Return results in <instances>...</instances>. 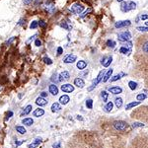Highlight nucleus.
<instances>
[{
    "instance_id": "nucleus-57",
    "label": "nucleus",
    "mask_w": 148,
    "mask_h": 148,
    "mask_svg": "<svg viewBox=\"0 0 148 148\" xmlns=\"http://www.w3.org/2000/svg\"><path fill=\"white\" fill-rule=\"evenodd\" d=\"M77 120H78V121H83V117H81V116H77Z\"/></svg>"
},
{
    "instance_id": "nucleus-52",
    "label": "nucleus",
    "mask_w": 148,
    "mask_h": 148,
    "mask_svg": "<svg viewBox=\"0 0 148 148\" xmlns=\"http://www.w3.org/2000/svg\"><path fill=\"white\" fill-rule=\"evenodd\" d=\"M14 40H15V37H12V38H11L9 40H7V43H6V44H7V45H10V44H11V43H12Z\"/></svg>"
},
{
    "instance_id": "nucleus-56",
    "label": "nucleus",
    "mask_w": 148,
    "mask_h": 148,
    "mask_svg": "<svg viewBox=\"0 0 148 148\" xmlns=\"http://www.w3.org/2000/svg\"><path fill=\"white\" fill-rule=\"evenodd\" d=\"M23 24H25V20L21 19V20H20V22L18 23V25H19V26H21V25H23Z\"/></svg>"
},
{
    "instance_id": "nucleus-8",
    "label": "nucleus",
    "mask_w": 148,
    "mask_h": 148,
    "mask_svg": "<svg viewBox=\"0 0 148 148\" xmlns=\"http://www.w3.org/2000/svg\"><path fill=\"white\" fill-rule=\"evenodd\" d=\"M49 103V101H46V99L45 98H43V97H38L36 100V104L38 106H40V107H43V106H45V105H48Z\"/></svg>"
},
{
    "instance_id": "nucleus-15",
    "label": "nucleus",
    "mask_w": 148,
    "mask_h": 148,
    "mask_svg": "<svg viewBox=\"0 0 148 148\" xmlns=\"http://www.w3.org/2000/svg\"><path fill=\"white\" fill-rule=\"evenodd\" d=\"M109 91L113 93V94L117 95V94H121V92H122V89H121V87H111V88H109Z\"/></svg>"
},
{
    "instance_id": "nucleus-60",
    "label": "nucleus",
    "mask_w": 148,
    "mask_h": 148,
    "mask_svg": "<svg viewBox=\"0 0 148 148\" xmlns=\"http://www.w3.org/2000/svg\"><path fill=\"white\" fill-rule=\"evenodd\" d=\"M146 26H148V22H146Z\"/></svg>"
},
{
    "instance_id": "nucleus-35",
    "label": "nucleus",
    "mask_w": 148,
    "mask_h": 148,
    "mask_svg": "<svg viewBox=\"0 0 148 148\" xmlns=\"http://www.w3.org/2000/svg\"><path fill=\"white\" fill-rule=\"evenodd\" d=\"M136 99L138 100L139 102H140V101H143V100L146 99V95L145 94H138L137 95V97H136Z\"/></svg>"
},
{
    "instance_id": "nucleus-28",
    "label": "nucleus",
    "mask_w": 148,
    "mask_h": 148,
    "mask_svg": "<svg viewBox=\"0 0 148 148\" xmlns=\"http://www.w3.org/2000/svg\"><path fill=\"white\" fill-rule=\"evenodd\" d=\"M128 86H129V88L132 90V91H134V90L137 88V83L134 82V81H129V82H128Z\"/></svg>"
},
{
    "instance_id": "nucleus-12",
    "label": "nucleus",
    "mask_w": 148,
    "mask_h": 148,
    "mask_svg": "<svg viewBox=\"0 0 148 148\" xmlns=\"http://www.w3.org/2000/svg\"><path fill=\"white\" fill-rule=\"evenodd\" d=\"M49 93H51L54 96H56V95L58 94V88L56 87V85H54V84H50L49 87Z\"/></svg>"
},
{
    "instance_id": "nucleus-13",
    "label": "nucleus",
    "mask_w": 148,
    "mask_h": 148,
    "mask_svg": "<svg viewBox=\"0 0 148 148\" xmlns=\"http://www.w3.org/2000/svg\"><path fill=\"white\" fill-rule=\"evenodd\" d=\"M44 115H45V111H44L43 109H37V110H35L34 113H33V116L36 117H43Z\"/></svg>"
},
{
    "instance_id": "nucleus-29",
    "label": "nucleus",
    "mask_w": 148,
    "mask_h": 148,
    "mask_svg": "<svg viewBox=\"0 0 148 148\" xmlns=\"http://www.w3.org/2000/svg\"><path fill=\"white\" fill-rule=\"evenodd\" d=\"M120 52L123 54H130V49H126L125 46H121L120 49Z\"/></svg>"
},
{
    "instance_id": "nucleus-42",
    "label": "nucleus",
    "mask_w": 148,
    "mask_h": 148,
    "mask_svg": "<svg viewBox=\"0 0 148 148\" xmlns=\"http://www.w3.org/2000/svg\"><path fill=\"white\" fill-rule=\"evenodd\" d=\"M143 51L146 52V54H148V42H146L143 45Z\"/></svg>"
},
{
    "instance_id": "nucleus-4",
    "label": "nucleus",
    "mask_w": 148,
    "mask_h": 148,
    "mask_svg": "<svg viewBox=\"0 0 148 148\" xmlns=\"http://www.w3.org/2000/svg\"><path fill=\"white\" fill-rule=\"evenodd\" d=\"M70 10H71V12H73V13L80 14L84 10V6L82 4H79V3H75V4H73L70 7Z\"/></svg>"
},
{
    "instance_id": "nucleus-26",
    "label": "nucleus",
    "mask_w": 148,
    "mask_h": 148,
    "mask_svg": "<svg viewBox=\"0 0 148 148\" xmlns=\"http://www.w3.org/2000/svg\"><path fill=\"white\" fill-rule=\"evenodd\" d=\"M101 97L103 99V102H107L109 98V93L107 91H102L101 92Z\"/></svg>"
},
{
    "instance_id": "nucleus-43",
    "label": "nucleus",
    "mask_w": 148,
    "mask_h": 148,
    "mask_svg": "<svg viewBox=\"0 0 148 148\" xmlns=\"http://www.w3.org/2000/svg\"><path fill=\"white\" fill-rule=\"evenodd\" d=\"M90 12H92V9H91V8H89V9L87 10V11H85L84 13L82 14V15H81V18H84V17H85L86 15H87V14H89Z\"/></svg>"
},
{
    "instance_id": "nucleus-17",
    "label": "nucleus",
    "mask_w": 148,
    "mask_h": 148,
    "mask_svg": "<svg viewBox=\"0 0 148 148\" xmlns=\"http://www.w3.org/2000/svg\"><path fill=\"white\" fill-rule=\"evenodd\" d=\"M22 123L27 126H30L34 123V120L31 119V117H26V119H23L22 120Z\"/></svg>"
},
{
    "instance_id": "nucleus-11",
    "label": "nucleus",
    "mask_w": 148,
    "mask_h": 148,
    "mask_svg": "<svg viewBox=\"0 0 148 148\" xmlns=\"http://www.w3.org/2000/svg\"><path fill=\"white\" fill-rule=\"evenodd\" d=\"M69 77H70L69 72L63 71V72H61V73H60V75H59L58 81L59 82H61V81H63V80H68V79H69Z\"/></svg>"
},
{
    "instance_id": "nucleus-30",
    "label": "nucleus",
    "mask_w": 148,
    "mask_h": 148,
    "mask_svg": "<svg viewBox=\"0 0 148 148\" xmlns=\"http://www.w3.org/2000/svg\"><path fill=\"white\" fill-rule=\"evenodd\" d=\"M115 104H116L117 108H121V106H122V99L121 98H116V100H115Z\"/></svg>"
},
{
    "instance_id": "nucleus-14",
    "label": "nucleus",
    "mask_w": 148,
    "mask_h": 148,
    "mask_svg": "<svg viewBox=\"0 0 148 148\" xmlns=\"http://www.w3.org/2000/svg\"><path fill=\"white\" fill-rule=\"evenodd\" d=\"M74 85H76L78 88H83L84 85H85V82H84L83 79H81V78H76L74 80Z\"/></svg>"
},
{
    "instance_id": "nucleus-19",
    "label": "nucleus",
    "mask_w": 148,
    "mask_h": 148,
    "mask_svg": "<svg viewBox=\"0 0 148 148\" xmlns=\"http://www.w3.org/2000/svg\"><path fill=\"white\" fill-rule=\"evenodd\" d=\"M60 110H61V107H60L59 103H54L52 104V106H51V112L57 113V112H59Z\"/></svg>"
},
{
    "instance_id": "nucleus-27",
    "label": "nucleus",
    "mask_w": 148,
    "mask_h": 148,
    "mask_svg": "<svg viewBox=\"0 0 148 148\" xmlns=\"http://www.w3.org/2000/svg\"><path fill=\"white\" fill-rule=\"evenodd\" d=\"M139 104H140V102H139V101H137V102H132V103H129L128 105H126V110H129V109L133 108V107H135V106H138Z\"/></svg>"
},
{
    "instance_id": "nucleus-9",
    "label": "nucleus",
    "mask_w": 148,
    "mask_h": 148,
    "mask_svg": "<svg viewBox=\"0 0 148 148\" xmlns=\"http://www.w3.org/2000/svg\"><path fill=\"white\" fill-rule=\"evenodd\" d=\"M112 60H113V56H105V57H103L101 63L103 64V66L108 67L109 65L111 64V62H112Z\"/></svg>"
},
{
    "instance_id": "nucleus-16",
    "label": "nucleus",
    "mask_w": 148,
    "mask_h": 148,
    "mask_svg": "<svg viewBox=\"0 0 148 148\" xmlns=\"http://www.w3.org/2000/svg\"><path fill=\"white\" fill-rule=\"evenodd\" d=\"M69 101H70V98L68 97L67 95H62V96L59 98V103L62 104V105H66V104H68Z\"/></svg>"
},
{
    "instance_id": "nucleus-33",
    "label": "nucleus",
    "mask_w": 148,
    "mask_h": 148,
    "mask_svg": "<svg viewBox=\"0 0 148 148\" xmlns=\"http://www.w3.org/2000/svg\"><path fill=\"white\" fill-rule=\"evenodd\" d=\"M107 45H108L109 48H115L116 42H114V40H107Z\"/></svg>"
},
{
    "instance_id": "nucleus-25",
    "label": "nucleus",
    "mask_w": 148,
    "mask_h": 148,
    "mask_svg": "<svg viewBox=\"0 0 148 148\" xmlns=\"http://www.w3.org/2000/svg\"><path fill=\"white\" fill-rule=\"evenodd\" d=\"M16 130L18 131L20 134H25V133H26V131H27V130H26V128H25L24 126H16Z\"/></svg>"
},
{
    "instance_id": "nucleus-7",
    "label": "nucleus",
    "mask_w": 148,
    "mask_h": 148,
    "mask_svg": "<svg viewBox=\"0 0 148 148\" xmlns=\"http://www.w3.org/2000/svg\"><path fill=\"white\" fill-rule=\"evenodd\" d=\"M76 55L74 54H69V55H66L64 59H63V62L64 63H73L74 61H76Z\"/></svg>"
},
{
    "instance_id": "nucleus-53",
    "label": "nucleus",
    "mask_w": 148,
    "mask_h": 148,
    "mask_svg": "<svg viewBox=\"0 0 148 148\" xmlns=\"http://www.w3.org/2000/svg\"><path fill=\"white\" fill-rule=\"evenodd\" d=\"M46 96H48V93H46V92H42V93H40V97H43V98H45Z\"/></svg>"
},
{
    "instance_id": "nucleus-2",
    "label": "nucleus",
    "mask_w": 148,
    "mask_h": 148,
    "mask_svg": "<svg viewBox=\"0 0 148 148\" xmlns=\"http://www.w3.org/2000/svg\"><path fill=\"white\" fill-rule=\"evenodd\" d=\"M104 75H105V72H104V70L100 71V73L98 74V76L96 77V79L93 81V84H92V86H90L89 88H88V91H92V90L94 89L95 87H96V86H97L99 83H100V81L102 80V78L104 77Z\"/></svg>"
},
{
    "instance_id": "nucleus-20",
    "label": "nucleus",
    "mask_w": 148,
    "mask_h": 148,
    "mask_svg": "<svg viewBox=\"0 0 148 148\" xmlns=\"http://www.w3.org/2000/svg\"><path fill=\"white\" fill-rule=\"evenodd\" d=\"M112 74H113V69L111 68V69H109L108 71H107V73L104 75V79H103V81L104 82H107V81L111 78V76H112Z\"/></svg>"
},
{
    "instance_id": "nucleus-3",
    "label": "nucleus",
    "mask_w": 148,
    "mask_h": 148,
    "mask_svg": "<svg viewBox=\"0 0 148 148\" xmlns=\"http://www.w3.org/2000/svg\"><path fill=\"white\" fill-rule=\"evenodd\" d=\"M117 39L120 42H129L131 39V35L129 32H122L121 34H119Z\"/></svg>"
},
{
    "instance_id": "nucleus-10",
    "label": "nucleus",
    "mask_w": 148,
    "mask_h": 148,
    "mask_svg": "<svg viewBox=\"0 0 148 148\" xmlns=\"http://www.w3.org/2000/svg\"><path fill=\"white\" fill-rule=\"evenodd\" d=\"M42 138H36L32 143H30L28 145V148H37L40 143H42Z\"/></svg>"
},
{
    "instance_id": "nucleus-46",
    "label": "nucleus",
    "mask_w": 148,
    "mask_h": 148,
    "mask_svg": "<svg viewBox=\"0 0 148 148\" xmlns=\"http://www.w3.org/2000/svg\"><path fill=\"white\" fill-rule=\"evenodd\" d=\"M39 26H40V28H45V26H46V24H45V22H44V21H40V22H39Z\"/></svg>"
},
{
    "instance_id": "nucleus-47",
    "label": "nucleus",
    "mask_w": 148,
    "mask_h": 148,
    "mask_svg": "<svg viewBox=\"0 0 148 148\" xmlns=\"http://www.w3.org/2000/svg\"><path fill=\"white\" fill-rule=\"evenodd\" d=\"M35 45H36V46H40V45H42V42H40L39 39H37V40H35Z\"/></svg>"
},
{
    "instance_id": "nucleus-31",
    "label": "nucleus",
    "mask_w": 148,
    "mask_h": 148,
    "mask_svg": "<svg viewBox=\"0 0 148 148\" xmlns=\"http://www.w3.org/2000/svg\"><path fill=\"white\" fill-rule=\"evenodd\" d=\"M46 10L50 13H52L54 11V5L52 3H46Z\"/></svg>"
},
{
    "instance_id": "nucleus-51",
    "label": "nucleus",
    "mask_w": 148,
    "mask_h": 148,
    "mask_svg": "<svg viewBox=\"0 0 148 148\" xmlns=\"http://www.w3.org/2000/svg\"><path fill=\"white\" fill-rule=\"evenodd\" d=\"M32 1H33V0H24V4H25V5H29V4H31V3H32Z\"/></svg>"
},
{
    "instance_id": "nucleus-41",
    "label": "nucleus",
    "mask_w": 148,
    "mask_h": 148,
    "mask_svg": "<svg viewBox=\"0 0 148 148\" xmlns=\"http://www.w3.org/2000/svg\"><path fill=\"white\" fill-rule=\"evenodd\" d=\"M137 30L140 32H148V27H137Z\"/></svg>"
},
{
    "instance_id": "nucleus-44",
    "label": "nucleus",
    "mask_w": 148,
    "mask_h": 148,
    "mask_svg": "<svg viewBox=\"0 0 148 148\" xmlns=\"http://www.w3.org/2000/svg\"><path fill=\"white\" fill-rule=\"evenodd\" d=\"M24 142H25V140H16V141H15V145H16V146H20V145L23 144Z\"/></svg>"
},
{
    "instance_id": "nucleus-21",
    "label": "nucleus",
    "mask_w": 148,
    "mask_h": 148,
    "mask_svg": "<svg viewBox=\"0 0 148 148\" xmlns=\"http://www.w3.org/2000/svg\"><path fill=\"white\" fill-rule=\"evenodd\" d=\"M32 109H33L32 105H28L27 107L24 109V111H23L22 113V116H27V115H29V114L32 112Z\"/></svg>"
},
{
    "instance_id": "nucleus-37",
    "label": "nucleus",
    "mask_w": 148,
    "mask_h": 148,
    "mask_svg": "<svg viewBox=\"0 0 148 148\" xmlns=\"http://www.w3.org/2000/svg\"><path fill=\"white\" fill-rule=\"evenodd\" d=\"M144 125L143 123H141V122H134L133 125H132V127L133 128H137V127H143Z\"/></svg>"
},
{
    "instance_id": "nucleus-23",
    "label": "nucleus",
    "mask_w": 148,
    "mask_h": 148,
    "mask_svg": "<svg viewBox=\"0 0 148 148\" xmlns=\"http://www.w3.org/2000/svg\"><path fill=\"white\" fill-rule=\"evenodd\" d=\"M113 107H114V104L112 103V102H109V103H107V105L105 106V112L107 113H110L111 111L113 110Z\"/></svg>"
},
{
    "instance_id": "nucleus-58",
    "label": "nucleus",
    "mask_w": 148,
    "mask_h": 148,
    "mask_svg": "<svg viewBox=\"0 0 148 148\" xmlns=\"http://www.w3.org/2000/svg\"><path fill=\"white\" fill-rule=\"evenodd\" d=\"M39 1H40V0H36V2H35V4H36V5L39 4Z\"/></svg>"
},
{
    "instance_id": "nucleus-22",
    "label": "nucleus",
    "mask_w": 148,
    "mask_h": 148,
    "mask_svg": "<svg viewBox=\"0 0 148 148\" xmlns=\"http://www.w3.org/2000/svg\"><path fill=\"white\" fill-rule=\"evenodd\" d=\"M121 10L122 12H127V11H129V5L128 3H126V2H122L121 3Z\"/></svg>"
},
{
    "instance_id": "nucleus-1",
    "label": "nucleus",
    "mask_w": 148,
    "mask_h": 148,
    "mask_svg": "<svg viewBox=\"0 0 148 148\" xmlns=\"http://www.w3.org/2000/svg\"><path fill=\"white\" fill-rule=\"evenodd\" d=\"M113 126H114V127H115L116 129L120 130V131H125V130L128 129V127H129V126L126 123V121H115V122L113 123Z\"/></svg>"
},
{
    "instance_id": "nucleus-54",
    "label": "nucleus",
    "mask_w": 148,
    "mask_h": 148,
    "mask_svg": "<svg viewBox=\"0 0 148 148\" xmlns=\"http://www.w3.org/2000/svg\"><path fill=\"white\" fill-rule=\"evenodd\" d=\"M36 37H37V35H34V36H33V37H31V38H30V39H29V40H27V44H29V43H30L31 40H34V39H35Z\"/></svg>"
},
{
    "instance_id": "nucleus-45",
    "label": "nucleus",
    "mask_w": 148,
    "mask_h": 148,
    "mask_svg": "<svg viewBox=\"0 0 148 148\" xmlns=\"http://www.w3.org/2000/svg\"><path fill=\"white\" fill-rule=\"evenodd\" d=\"M63 54V49L61 46H58V48H57V54L60 55V54Z\"/></svg>"
},
{
    "instance_id": "nucleus-38",
    "label": "nucleus",
    "mask_w": 148,
    "mask_h": 148,
    "mask_svg": "<svg viewBox=\"0 0 148 148\" xmlns=\"http://www.w3.org/2000/svg\"><path fill=\"white\" fill-rule=\"evenodd\" d=\"M44 61H45V63H46V64H49V65H50V64H52V60L49 58V57H44Z\"/></svg>"
},
{
    "instance_id": "nucleus-24",
    "label": "nucleus",
    "mask_w": 148,
    "mask_h": 148,
    "mask_svg": "<svg viewBox=\"0 0 148 148\" xmlns=\"http://www.w3.org/2000/svg\"><path fill=\"white\" fill-rule=\"evenodd\" d=\"M121 76H126V73L121 72V73H120V74H117V75H115V76H114L112 79H111V81H112V82H115V81H117V80H119V79H121Z\"/></svg>"
},
{
    "instance_id": "nucleus-55",
    "label": "nucleus",
    "mask_w": 148,
    "mask_h": 148,
    "mask_svg": "<svg viewBox=\"0 0 148 148\" xmlns=\"http://www.w3.org/2000/svg\"><path fill=\"white\" fill-rule=\"evenodd\" d=\"M52 147H54V148H59V147H60V143H54V144H52Z\"/></svg>"
},
{
    "instance_id": "nucleus-34",
    "label": "nucleus",
    "mask_w": 148,
    "mask_h": 148,
    "mask_svg": "<svg viewBox=\"0 0 148 148\" xmlns=\"http://www.w3.org/2000/svg\"><path fill=\"white\" fill-rule=\"evenodd\" d=\"M38 26H39V22H38V21H33V22L31 23V25H30V28L34 30V29H37Z\"/></svg>"
},
{
    "instance_id": "nucleus-5",
    "label": "nucleus",
    "mask_w": 148,
    "mask_h": 148,
    "mask_svg": "<svg viewBox=\"0 0 148 148\" xmlns=\"http://www.w3.org/2000/svg\"><path fill=\"white\" fill-rule=\"evenodd\" d=\"M131 22H130L129 20H123V21H119L115 24V27L116 28H123V27H126V26H129Z\"/></svg>"
},
{
    "instance_id": "nucleus-6",
    "label": "nucleus",
    "mask_w": 148,
    "mask_h": 148,
    "mask_svg": "<svg viewBox=\"0 0 148 148\" xmlns=\"http://www.w3.org/2000/svg\"><path fill=\"white\" fill-rule=\"evenodd\" d=\"M61 90L64 93H71L74 91V87L71 84H63L61 85Z\"/></svg>"
},
{
    "instance_id": "nucleus-49",
    "label": "nucleus",
    "mask_w": 148,
    "mask_h": 148,
    "mask_svg": "<svg viewBox=\"0 0 148 148\" xmlns=\"http://www.w3.org/2000/svg\"><path fill=\"white\" fill-rule=\"evenodd\" d=\"M140 19H141V20H147L148 15L147 14H143V15H141V16H140Z\"/></svg>"
},
{
    "instance_id": "nucleus-32",
    "label": "nucleus",
    "mask_w": 148,
    "mask_h": 148,
    "mask_svg": "<svg viewBox=\"0 0 148 148\" xmlns=\"http://www.w3.org/2000/svg\"><path fill=\"white\" fill-rule=\"evenodd\" d=\"M86 107L88 109L93 108V100H92V99H88V100L86 101Z\"/></svg>"
},
{
    "instance_id": "nucleus-39",
    "label": "nucleus",
    "mask_w": 148,
    "mask_h": 148,
    "mask_svg": "<svg viewBox=\"0 0 148 148\" xmlns=\"http://www.w3.org/2000/svg\"><path fill=\"white\" fill-rule=\"evenodd\" d=\"M128 5H129V9L130 10L135 9V8H136V4H135L133 1H130L129 3H128Z\"/></svg>"
},
{
    "instance_id": "nucleus-36",
    "label": "nucleus",
    "mask_w": 148,
    "mask_h": 148,
    "mask_svg": "<svg viewBox=\"0 0 148 148\" xmlns=\"http://www.w3.org/2000/svg\"><path fill=\"white\" fill-rule=\"evenodd\" d=\"M60 26H61V27H62V28H64L65 30H68V31H69V30L71 29V26H69V25H67V23H66V22L61 23V25H60Z\"/></svg>"
},
{
    "instance_id": "nucleus-40",
    "label": "nucleus",
    "mask_w": 148,
    "mask_h": 148,
    "mask_svg": "<svg viewBox=\"0 0 148 148\" xmlns=\"http://www.w3.org/2000/svg\"><path fill=\"white\" fill-rule=\"evenodd\" d=\"M123 46L126 48V49H130V48L132 46V43H130V42H126V44L123 45Z\"/></svg>"
},
{
    "instance_id": "nucleus-18",
    "label": "nucleus",
    "mask_w": 148,
    "mask_h": 148,
    "mask_svg": "<svg viewBox=\"0 0 148 148\" xmlns=\"http://www.w3.org/2000/svg\"><path fill=\"white\" fill-rule=\"evenodd\" d=\"M76 66L79 70H83V69H85V67L87 66V62L84 61V60H79V61L77 62Z\"/></svg>"
},
{
    "instance_id": "nucleus-48",
    "label": "nucleus",
    "mask_w": 148,
    "mask_h": 148,
    "mask_svg": "<svg viewBox=\"0 0 148 148\" xmlns=\"http://www.w3.org/2000/svg\"><path fill=\"white\" fill-rule=\"evenodd\" d=\"M12 116H13V112L9 111V112L7 113V117H6V121H7V120H9V119L12 117Z\"/></svg>"
},
{
    "instance_id": "nucleus-59",
    "label": "nucleus",
    "mask_w": 148,
    "mask_h": 148,
    "mask_svg": "<svg viewBox=\"0 0 148 148\" xmlns=\"http://www.w3.org/2000/svg\"><path fill=\"white\" fill-rule=\"evenodd\" d=\"M117 1H119V2H122V1H123V0H117Z\"/></svg>"
},
{
    "instance_id": "nucleus-50",
    "label": "nucleus",
    "mask_w": 148,
    "mask_h": 148,
    "mask_svg": "<svg viewBox=\"0 0 148 148\" xmlns=\"http://www.w3.org/2000/svg\"><path fill=\"white\" fill-rule=\"evenodd\" d=\"M56 77H57V75H56V74H54V75H52V77H51V80L54 81H55V82H58V80H57V79H56Z\"/></svg>"
}]
</instances>
